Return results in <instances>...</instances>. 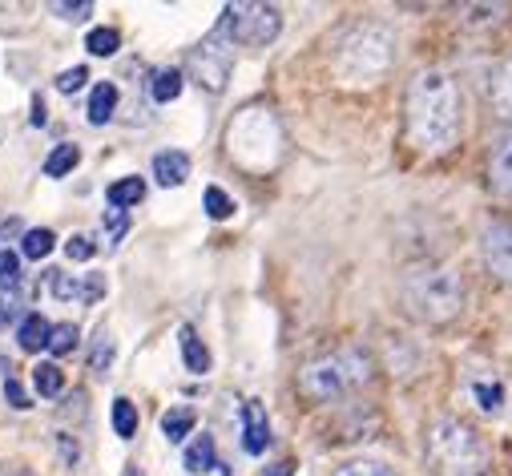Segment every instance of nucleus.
<instances>
[{"instance_id":"nucleus-1","label":"nucleus","mask_w":512,"mask_h":476,"mask_svg":"<svg viewBox=\"0 0 512 476\" xmlns=\"http://www.w3.org/2000/svg\"><path fill=\"white\" fill-rule=\"evenodd\" d=\"M408 138L424 154H444L460 138V93L444 69L416 73L408 89Z\"/></svg>"},{"instance_id":"nucleus-2","label":"nucleus","mask_w":512,"mask_h":476,"mask_svg":"<svg viewBox=\"0 0 512 476\" xmlns=\"http://www.w3.org/2000/svg\"><path fill=\"white\" fill-rule=\"evenodd\" d=\"M392 61H396V37H392V29L379 25V21H359V25H351L335 41L331 73L347 89H367V85L388 77Z\"/></svg>"},{"instance_id":"nucleus-3","label":"nucleus","mask_w":512,"mask_h":476,"mask_svg":"<svg viewBox=\"0 0 512 476\" xmlns=\"http://www.w3.org/2000/svg\"><path fill=\"white\" fill-rule=\"evenodd\" d=\"M428 464L436 476H484L488 448L468 424L444 416L428 428Z\"/></svg>"},{"instance_id":"nucleus-4","label":"nucleus","mask_w":512,"mask_h":476,"mask_svg":"<svg viewBox=\"0 0 512 476\" xmlns=\"http://www.w3.org/2000/svg\"><path fill=\"white\" fill-rule=\"evenodd\" d=\"M226 150L246 170H271L279 162V154H283V130L275 122V113L242 109L230 122V130H226Z\"/></svg>"},{"instance_id":"nucleus-5","label":"nucleus","mask_w":512,"mask_h":476,"mask_svg":"<svg viewBox=\"0 0 512 476\" xmlns=\"http://www.w3.org/2000/svg\"><path fill=\"white\" fill-rule=\"evenodd\" d=\"M404 307L424 323H448L464 307V287L448 267H424L404 279Z\"/></svg>"},{"instance_id":"nucleus-6","label":"nucleus","mask_w":512,"mask_h":476,"mask_svg":"<svg viewBox=\"0 0 512 476\" xmlns=\"http://www.w3.org/2000/svg\"><path fill=\"white\" fill-rule=\"evenodd\" d=\"M371 376V360L363 351L347 347V351H335V355H323V360L307 364L303 376H299V392L307 400H339L347 392H355L363 380Z\"/></svg>"},{"instance_id":"nucleus-7","label":"nucleus","mask_w":512,"mask_h":476,"mask_svg":"<svg viewBox=\"0 0 512 476\" xmlns=\"http://www.w3.org/2000/svg\"><path fill=\"white\" fill-rule=\"evenodd\" d=\"M230 65H234V41L226 33V25L218 21L214 33L190 53V77L210 89V93H222L226 89V77H230Z\"/></svg>"},{"instance_id":"nucleus-8","label":"nucleus","mask_w":512,"mask_h":476,"mask_svg":"<svg viewBox=\"0 0 512 476\" xmlns=\"http://www.w3.org/2000/svg\"><path fill=\"white\" fill-rule=\"evenodd\" d=\"M222 25L234 45H271L283 29V17L271 5H250L246 0V5H230L222 13Z\"/></svg>"},{"instance_id":"nucleus-9","label":"nucleus","mask_w":512,"mask_h":476,"mask_svg":"<svg viewBox=\"0 0 512 476\" xmlns=\"http://www.w3.org/2000/svg\"><path fill=\"white\" fill-rule=\"evenodd\" d=\"M480 255H484V267H488L500 283H512V226H508V222L484 226V234H480Z\"/></svg>"},{"instance_id":"nucleus-10","label":"nucleus","mask_w":512,"mask_h":476,"mask_svg":"<svg viewBox=\"0 0 512 476\" xmlns=\"http://www.w3.org/2000/svg\"><path fill=\"white\" fill-rule=\"evenodd\" d=\"M271 444V424H267V408L259 400H246L242 404V448L250 456H263Z\"/></svg>"},{"instance_id":"nucleus-11","label":"nucleus","mask_w":512,"mask_h":476,"mask_svg":"<svg viewBox=\"0 0 512 476\" xmlns=\"http://www.w3.org/2000/svg\"><path fill=\"white\" fill-rule=\"evenodd\" d=\"M488 186H492V194L512 198V134L492 146V158H488Z\"/></svg>"},{"instance_id":"nucleus-12","label":"nucleus","mask_w":512,"mask_h":476,"mask_svg":"<svg viewBox=\"0 0 512 476\" xmlns=\"http://www.w3.org/2000/svg\"><path fill=\"white\" fill-rule=\"evenodd\" d=\"M154 178L170 190V186H182L186 178H190V158L182 154V150H162L158 158H154Z\"/></svg>"},{"instance_id":"nucleus-13","label":"nucleus","mask_w":512,"mask_h":476,"mask_svg":"<svg viewBox=\"0 0 512 476\" xmlns=\"http://www.w3.org/2000/svg\"><path fill=\"white\" fill-rule=\"evenodd\" d=\"M492 109H496V117L500 122H512V57L492 73Z\"/></svg>"},{"instance_id":"nucleus-14","label":"nucleus","mask_w":512,"mask_h":476,"mask_svg":"<svg viewBox=\"0 0 512 476\" xmlns=\"http://www.w3.org/2000/svg\"><path fill=\"white\" fill-rule=\"evenodd\" d=\"M194 424H198V412H194L190 404H174V408L162 416V436H166L170 444H182V440L194 432Z\"/></svg>"},{"instance_id":"nucleus-15","label":"nucleus","mask_w":512,"mask_h":476,"mask_svg":"<svg viewBox=\"0 0 512 476\" xmlns=\"http://www.w3.org/2000/svg\"><path fill=\"white\" fill-rule=\"evenodd\" d=\"M178 343H182L186 368H190L194 376H206V372H210V351H206V343L198 339V331H194V327H182V331H178Z\"/></svg>"},{"instance_id":"nucleus-16","label":"nucleus","mask_w":512,"mask_h":476,"mask_svg":"<svg viewBox=\"0 0 512 476\" xmlns=\"http://www.w3.org/2000/svg\"><path fill=\"white\" fill-rule=\"evenodd\" d=\"M113 109H117V85L113 81H101V85H93V93H89V122L93 126H105L109 117H113Z\"/></svg>"},{"instance_id":"nucleus-17","label":"nucleus","mask_w":512,"mask_h":476,"mask_svg":"<svg viewBox=\"0 0 512 476\" xmlns=\"http://www.w3.org/2000/svg\"><path fill=\"white\" fill-rule=\"evenodd\" d=\"M49 335H53V327H49V319H41V315L33 311V315H25V319H21V331H17V343H21L25 351H41V347H49Z\"/></svg>"},{"instance_id":"nucleus-18","label":"nucleus","mask_w":512,"mask_h":476,"mask_svg":"<svg viewBox=\"0 0 512 476\" xmlns=\"http://www.w3.org/2000/svg\"><path fill=\"white\" fill-rule=\"evenodd\" d=\"M105 198H109V206H113V210L138 206V202L146 198V182H142V178H121V182H113V186L105 190Z\"/></svg>"},{"instance_id":"nucleus-19","label":"nucleus","mask_w":512,"mask_h":476,"mask_svg":"<svg viewBox=\"0 0 512 476\" xmlns=\"http://www.w3.org/2000/svg\"><path fill=\"white\" fill-rule=\"evenodd\" d=\"M182 464H186V472H206V468H214V436H194V444L186 448V456H182Z\"/></svg>"},{"instance_id":"nucleus-20","label":"nucleus","mask_w":512,"mask_h":476,"mask_svg":"<svg viewBox=\"0 0 512 476\" xmlns=\"http://www.w3.org/2000/svg\"><path fill=\"white\" fill-rule=\"evenodd\" d=\"M150 93H154L158 105H170L182 93V69H158L154 81H150Z\"/></svg>"},{"instance_id":"nucleus-21","label":"nucleus","mask_w":512,"mask_h":476,"mask_svg":"<svg viewBox=\"0 0 512 476\" xmlns=\"http://www.w3.org/2000/svg\"><path fill=\"white\" fill-rule=\"evenodd\" d=\"M53 243H57V234H53L49 226L25 230V238H21V255H25V259H45V255L53 251Z\"/></svg>"},{"instance_id":"nucleus-22","label":"nucleus","mask_w":512,"mask_h":476,"mask_svg":"<svg viewBox=\"0 0 512 476\" xmlns=\"http://www.w3.org/2000/svg\"><path fill=\"white\" fill-rule=\"evenodd\" d=\"M113 432L121 436V440H134L138 436V408L130 404V400H113Z\"/></svg>"},{"instance_id":"nucleus-23","label":"nucleus","mask_w":512,"mask_h":476,"mask_svg":"<svg viewBox=\"0 0 512 476\" xmlns=\"http://www.w3.org/2000/svg\"><path fill=\"white\" fill-rule=\"evenodd\" d=\"M77 162H81V150L65 142V146H57V150L45 158V174H49V178H65V174H69Z\"/></svg>"},{"instance_id":"nucleus-24","label":"nucleus","mask_w":512,"mask_h":476,"mask_svg":"<svg viewBox=\"0 0 512 476\" xmlns=\"http://www.w3.org/2000/svg\"><path fill=\"white\" fill-rule=\"evenodd\" d=\"M33 384L41 396H61L65 392V372L57 364H37L33 368Z\"/></svg>"},{"instance_id":"nucleus-25","label":"nucleus","mask_w":512,"mask_h":476,"mask_svg":"<svg viewBox=\"0 0 512 476\" xmlns=\"http://www.w3.org/2000/svg\"><path fill=\"white\" fill-rule=\"evenodd\" d=\"M49 287H53V295H57L61 303H69V299H85V279H77V275L49 271Z\"/></svg>"},{"instance_id":"nucleus-26","label":"nucleus","mask_w":512,"mask_h":476,"mask_svg":"<svg viewBox=\"0 0 512 476\" xmlns=\"http://www.w3.org/2000/svg\"><path fill=\"white\" fill-rule=\"evenodd\" d=\"M472 396H476V404L484 412H500V404H504V388L496 380H484V376L472 380Z\"/></svg>"},{"instance_id":"nucleus-27","label":"nucleus","mask_w":512,"mask_h":476,"mask_svg":"<svg viewBox=\"0 0 512 476\" xmlns=\"http://www.w3.org/2000/svg\"><path fill=\"white\" fill-rule=\"evenodd\" d=\"M21 291V259L13 251H0V295Z\"/></svg>"},{"instance_id":"nucleus-28","label":"nucleus","mask_w":512,"mask_h":476,"mask_svg":"<svg viewBox=\"0 0 512 476\" xmlns=\"http://www.w3.org/2000/svg\"><path fill=\"white\" fill-rule=\"evenodd\" d=\"M85 49H89L93 57H113V53L121 49V33H117V29H93V33L85 37Z\"/></svg>"},{"instance_id":"nucleus-29","label":"nucleus","mask_w":512,"mask_h":476,"mask_svg":"<svg viewBox=\"0 0 512 476\" xmlns=\"http://www.w3.org/2000/svg\"><path fill=\"white\" fill-rule=\"evenodd\" d=\"M101 230H105V247L113 251V247L121 243V234L130 230V214H125V210H105V218H101Z\"/></svg>"},{"instance_id":"nucleus-30","label":"nucleus","mask_w":512,"mask_h":476,"mask_svg":"<svg viewBox=\"0 0 512 476\" xmlns=\"http://www.w3.org/2000/svg\"><path fill=\"white\" fill-rule=\"evenodd\" d=\"M206 214L218 218V222L230 218V214H234V198H230L222 186H206Z\"/></svg>"},{"instance_id":"nucleus-31","label":"nucleus","mask_w":512,"mask_h":476,"mask_svg":"<svg viewBox=\"0 0 512 476\" xmlns=\"http://www.w3.org/2000/svg\"><path fill=\"white\" fill-rule=\"evenodd\" d=\"M109 364H113V339H109L105 331H97V343H93V355H89V368H93L97 376H105Z\"/></svg>"},{"instance_id":"nucleus-32","label":"nucleus","mask_w":512,"mask_h":476,"mask_svg":"<svg viewBox=\"0 0 512 476\" xmlns=\"http://www.w3.org/2000/svg\"><path fill=\"white\" fill-rule=\"evenodd\" d=\"M77 347V323H57L49 335V351L53 355H69Z\"/></svg>"},{"instance_id":"nucleus-33","label":"nucleus","mask_w":512,"mask_h":476,"mask_svg":"<svg viewBox=\"0 0 512 476\" xmlns=\"http://www.w3.org/2000/svg\"><path fill=\"white\" fill-rule=\"evenodd\" d=\"M65 255H69V263H89L97 255V243H93L89 234H73L69 243H65Z\"/></svg>"},{"instance_id":"nucleus-34","label":"nucleus","mask_w":512,"mask_h":476,"mask_svg":"<svg viewBox=\"0 0 512 476\" xmlns=\"http://www.w3.org/2000/svg\"><path fill=\"white\" fill-rule=\"evenodd\" d=\"M85 81H89V69L77 65V69H65V73L57 77V89H61V93H77V89H85Z\"/></svg>"},{"instance_id":"nucleus-35","label":"nucleus","mask_w":512,"mask_h":476,"mask_svg":"<svg viewBox=\"0 0 512 476\" xmlns=\"http://www.w3.org/2000/svg\"><path fill=\"white\" fill-rule=\"evenodd\" d=\"M335 476H392L383 464H371V460H355V464H343Z\"/></svg>"},{"instance_id":"nucleus-36","label":"nucleus","mask_w":512,"mask_h":476,"mask_svg":"<svg viewBox=\"0 0 512 476\" xmlns=\"http://www.w3.org/2000/svg\"><path fill=\"white\" fill-rule=\"evenodd\" d=\"M53 13L65 17V21H73V25H81V21L93 17V5H89V0H81V5H53Z\"/></svg>"},{"instance_id":"nucleus-37","label":"nucleus","mask_w":512,"mask_h":476,"mask_svg":"<svg viewBox=\"0 0 512 476\" xmlns=\"http://www.w3.org/2000/svg\"><path fill=\"white\" fill-rule=\"evenodd\" d=\"M57 444H61V460H65V468L73 472V468L81 464V444H77L69 432H61V436H57Z\"/></svg>"},{"instance_id":"nucleus-38","label":"nucleus","mask_w":512,"mask_h":476,"mask_svg":"<svg viewBox=\"0 0 512 476\" xmlns=\"http://www.w3.org/2000/svg\"><path fill=\"white\" fill-rule=\"evenodd\" d=\"M5 400H9V404H13L17 412H25V408H33V400H29V392H25V388H21V384H17L13 376L5 380Z\"/></svg>"},{"instance_id":"nucleus-39","label":"nucleus","mask_w":512,"mask_h":476,"mask_svg":"<svg viewBox=\"0 0 512 476\" xmlns=\"http://www.w3.org/2000/svg\"><path fill=\"white\" fill-rule=\"evenodd\" d=\"M105 295V279L101 275H85V303H97Z\"/></svg>"},{"instance_id":"nucleus-40","label":"nucleus","mask_w":512,"mask_h":476,"mask_svg":"<svg viewBox=\"0 0 512 476\" xmlns=\"http://www.w3.org/2000/svg\"><path fill=\"white\" fill-rule=\"evenodd\" d=\"M33 126H45V101L41 97L33 101Z\"/></svg>"},{"instance_id":"nucleus-41","label":"nucleus","mask_w":512,"mask_h":476,"mask_svg":"<svg viewBox=\"0 0 512 476\" xmlns=\"http://www.w3.org/2000/svg\"><path fill=\"white\" fill-rule=\"evenodd\" d=\"M291 472H295V464H291V460H283V464H275L267 476H291Z\"/></svg>"},{"instance_id":"nucleus-42","label":"nucleus","mask_w":512,"mask_h":476,"mask_svg":"<svg viewBox=\"0 0 512 476\" xmlns=\"http://www.w3.org/2000/svg\"><path fill=\"white\" fill-rule=\"evenodd\" d=\"M0 476H33V472H25V468H9V464H0Z\"/></svg>"},{"instance_id":"nucleus-43","label":"nucleus","mask_w":512,"mask_h":476,"mask_svg":"<svg viewBox=\"0 0 512 476\" xmlns=\"http://www.w3.org/2000/svg\"><path fill=\"white\" fill-rule=\"evenodd\" d=\"M13 315H9V307H5V299H0V331H5V323H9Z\"/></svg>"},{"instance_id":"nucleus-44","label":"nucleus","mask_w":512,"mask_h":476,"mask_svg":"<svg viewBox=\"0 0 512 476\" xmlns=\"http://www.w3.org/2000/svg\"><path fill=\"white\" fill-rule=\"evenodd\" d=\"M125 476H142V472H138V468H130V472H125Z\"/></svg>"}]
</instances>
